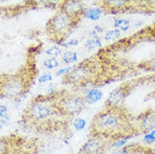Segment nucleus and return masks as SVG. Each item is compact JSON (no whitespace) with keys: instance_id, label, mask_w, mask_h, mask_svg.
Masks as SVG:
<instances>
[{"instance_id":"nucleus-1","label":"nucleus","mask_w":155,"mask_h":154,"mask_svg":"<svg viewBox=\"0 0 155 154\" xmlns=\"http://www.w3.org/2000/svg\"><path fill=\"white\" fill-rule=\"evenodd\" d=\"M73 120L62 116L56 107L54 95L51 92L34 97L22 114L20 123L40 134H69Z\"/></svg>"},{"instance_id":"nucleus-2","label":"nucleus","mask_w":155,"mask_h":154,"mask_svg":"<svg viewBox=\"0 0 155 154\" xmlns=\"http://www.w3.org/2000/svg\"><path fill=\"white\" fill-rule=\"evenodd\" d=\"M137 128L122 105L104 107L94 115L89 126V137L98 136L115 143L125 137H132Z\"/></svg>"},{"instance_id":"nucleus-3","label":"nucleus","mask_w":155,"mask_h":154,"mask_svg":"<svg viewBox=\"0 0 155 154\" xmlns=\"http://www.w3.org/2000/svg\"><path fill=\"white\" fill-rule=\"evenodd\" d=\"M98 57L94 56L73 66L69 73L62 77V83L76 88L105 83L107 77H105V63Z\"/></svg>"},{"instance_id":"nucleus-4","label":"nucleus","mask_w":155,"mask_h":154,"mask_svg":"<svg viewBox=\"0 0 155 154\" xmlns=\"http://www.w3.org/2000/svg\"><path fill=\"white\" fill-rule=\"evenodd\" d=\"M36 69L34 63L25 67L18 74L0 77V96L10 100L18 99L27 92L34 77Z\"/></svg>"},{"instance_id":"nucleus-5","label":"nucleus","mask_w":155,"mask_h":154,"mask_svg":"<svg viewBox=\"0 0 155 154\" xmlns=\"http://www.w3.org/2000/svg\"><path fill=\"white\" fill-rule=\"evenodd\" d=\"M81 19L58 10L47 21L46 33L48 38L58 46H62V43H65L67 38L77 27Z\"/></svg>"},{"instance_id":"nucleus-6","label":"nucleus","mask_w":155,"mask_h":154,"mask_svg":"<svg viewBox=\"0 0 155 154\" xmlns=\"http://www.w3.org/2000/svg\"><path fill=\"white\" fill-rule=\"evenodd\" d=\"M52 93L56 107L62 116L70 120H74L87 105L84 96L78 95L67 89H60Z\"/></svg>"},{"instance_id":"nucleus-7","label":"nucleus","mask_w":155,"mask_h":154,"mask_svg":"<svg viewBox=\"0 0 155 154\" xmlns=\"http://www.w3.org/2000/svg\"><path fill=\"white\" fill-rule=\"evenodd\" d=\"M112 142L102 137L92 136L81 146L77 154H103Z\"/></svg>"},{"instance_id":"nucleus-8","label":"nucleus","mask_w":155,"mask_h":154,"mask_svg":"<svg viewBox=\"0 0 155 154\" xmlns=\"http://www.w3.org/2000/svg\"><path fill=\"white\" fill-rule=\"evenodd\" d=\"M58 7H59L58 10L63 12L72 17L79 18V19L84 17V14L87 9L84 4L81 1H77V0L62 1L58 4Z\"/></svg>"},{"instance_id":"nucleus-9","label":"nucleus","mask_w":155,"mask_h":154,"mask_svg":"<svg viewBox=\"0 0 155 154\" xmlns=\"http://www.w3.org/2000/svg\"><path fill=\"white\" fill-rule=\"evenodd\" d=\"M130 92V89L127 84H121L110 93L105 100L104 107L109 106H121L123 101Z\"/></svg>"},{"instance_id":"nucleus-10","label":"nucleus","mask_w":155,"mask_h":154,"mask_svg":"<svg viewBox=\"0 0 155 154\" xmlns=\"http://www.w3.org/2000/svg\"><path fill=\"white\" fill-rule=\"evenodd\" d=\"M137 130L143 132H149L155 129V110H150L143 112L138 116Z\"/></svg>"},{"instance_id":"nucleus-11","label":"nucleus","mask_w":155,"mask_h":154,"mask_svg":"<svg viewBox=\"0 0 155 154\" xmlns=\"http://www.w3.org/2000/svg\"><path fill=\"white\" fill-rule=\"evenodd\" d=\"M103 92L98 89H92L89 90L84 95V99L87 104H94L103 98Z\"/></svg>"},{"instance_id":"nucleus-12","label":"nucleus","mask_w":155,"mask_h":154,"mask_svg":"<svg viewBox=\"0 0 155 154\" xmlns=\"http://www.w3.org/2000/svg\"><path fill=\"white\" fill-rule=\"evenodd\" d=\"M128 154H155V150L149 146L132 144L130 145V151Z\"/></svg>"},{"instance_id":"nucleus-13","label":"nucleus","mask_w":155,"mask_h":154,"mask_svg":"<svg viewBox=\"0 0 155 154\" xmlns=\"http://www.w3.org/2000/svg\"><path fill=\"white\" fill-rule=\"evenodd\" d=\"M102 13L103 12L99 7H93V8H89L86 9L84 17L88 18L92 21H97L101 19Z\"/></svg>"},{"instance_id":"nucleus-14","label":"nucleus","mask_w":155,"mask_h":154,"mask_svg":"<svg viewBox=\"0 0 155 154\" xmlns=\"http://www.w3.org/2000/svg\"><path fill=\"white\" fill-rule=\"evenodd\" d=\"M62 62L68 65L78 62V54L74 51H66L62 54Z\"/></svg>"},{"instance_id":"nucleus-15","label":"nucleus","mask_w":155,"mask_h":154,"mask_svg":"<svg viewBox=\"0 0 155 154\" xmlns=\"http://www.w3.org/2000/svg\"><path fill=\"white\" fill-rule=\"evenodd\" d=\"M101 46V39L100 36H94L89 39L88 41H86L84 43V47L87 48L89 51H92L96 49L98 47Z\"/></svg>"},{"instance_id":"nucleus-16","label":"nucleus","mask_w":155,"mask_h":154,"mask_svg":"<svg viewBox=\"0 0 155 154\" xmlns=\"http://www.w3.org/2000/svg\"><path fill=\"white\" fill-rule=\"evenodd\" d=\"M130 21L125 19H116L114 20V26L115 29H118L120 31H127L130 28Z\"/></svg>"},{"instance_id":"nucleus-17","label":"nucleus","mask_w":155,"mask_h":154,"mask_svg":"<svg viewBox=\"0 0 155 154\" xmlns=\"http://www.w3.org/2000/svg\"><path fill=\"white\" fill-rule=\"evenodd\" d=\"M120 36V31L118 29H113L106 31L105 34L104 39L105 41H112L115 40H117Z\"/></svg>"},{"instance_id":"nucleus-18","label":"nucleus","mask_w":155,"mask_h":154,"mask_svg":"<svg viewBox=\"0 0 155 154\" xmlns=\"http://www.w3.org/2000/svg\"><path fill=\"white\" fill-rule=\"evenodd\" d=\"M43 65L47 69L51 70L57 68L59 66V62L56 57H49L43 62Z\"/></svg>"},{"instance_id":"nucleus-19","label":"nucleus","mask_w":155,"mask_h":154,"mask_svg":"<svg viewBox=\"0 0 155 154\" xmlns=\"http://www.w3.org/2000/svg\"><path fill=\"white\" fill-rule=\"evenodd\" d=\"M62 53V50L58 46H52L46 51V54L48 55L50 57H57Z\"/></svg>"},{"instance_id":"nucleus-20","label":"nucleus","mask_w":155,"mask_h":154,"mask_svg":"<svg viewBox=\"0 0 155 154\" xmlns=\"http://www.w3.org/2000/svg\"><path fill=\"white\" fill-rule=\"evenodd\" d=\"M9 119L8 115V109L5 105L0 104V122L1 124H6Z\"/></svg>"},{"instance_id":"nucleus-21","label":"nucleus","mask_w":155,"mask_h":154,"mask_svg":"<svg viewBox=\"0 0 155 154\" xmlns=\"http://www.w3.org/2000/svg\"><path fill=\"white\" fill-rule=\"evenodd\" d=\"M73 126L76 131H82L86 126V121L83 118L76 117L74 120H73Z\"/></svg>"},{"instance_id":"nucleus-22","label":"nucleus","mask_w":155,"mask_h":154,"mask_svg":"<svg viewBox=\"0 0 155 154\" xmlns=\"http://www.w3.org/2000/svg\"><path fill=\"white\" fill-rule=\"evenodd\" d=\"M143 142L146 145H150V144L155 143V129L147 132V134H145L143 139Z\"/></svg>"},{"instance_id":"nucleus-23","label":"nucleus","mask_w":155,"mask_h":154,"mask_svg":"<svg viewBox=\"0 0 155 154\" xmlns=\"http://www.w3.org/2000/svg\"><path fill=\"white\" fill-rule=\"evenodd\" d=\"M52 78H53V77H52V75L51 73H44L41 76H40L38 77V82L39 84H45V83H47V82L51 81Z\"/></svg>"},{"instance_id":"nucleus-24","label":"nucleus","mask_w":155,"mask_h":154,"mask_svg":"<svg viewBox=\"0 0 155 154\" xmlns=\"http://www.w3.org/2000/svg\"><path fill=\"white\" fill-rule=\"evenodd\" d=\"M129 139H130V137H125V138L120 139V140L116 141L115 143H113L110 146L114 147V148H119V147H121V146H124L127 144Z\"/></svg>"},{"instance_id":"nucleus-25","label":"nucleus","mask_w":155,"mask_h":154,"mask_svg":"<svg viewBox=\"0 0 155 154\" xmlns=\"http://www.w3.org/2000/svg\"><path fill=\"white\" fill-rule=\"evenodd\" d=\"M102 31H103V28L101 27L100 25H95V26H94L93 29L90 31V35H91L92 37L99 36V34H101Z\"/></svg>"},{"instance_id":"nucleus-26","label":"nucleus","mask_w":155,"mask_h":154,"mask_svg":"<svg viewBox=\"0 0 155 154\" xmlns=\"http://www.w3.org/2000/svg\"><path fill=\"white\" fill-rule=\"evenodd\" d=\"M72 68H73V66H72V67H64V68H62V69L58 70L56 75H57V76L63 77V76H65L66 74H68V73H69L70 71L72 70Z\"/></svg>"},{"instance_id":"nucleus-27","label":"nucleus","mask_w":155,"mask_h":154,"mask_svg":"<svg viewBox=\"0 0 155 154\" xmlns=\"http://www.w3.org/2000/svg\"><path fill=\"white\" fill-rule=\"evenodd\" d=\"M129 151H130V145L125 146L122 148L118 149L116 152H114L113 154H128L129 153Z\"/></svg>"},{"instance_id":"nucleus-28","label":"nucleus","mask_w":155,"mask_h":154,"mask_svg":"<svg viewBox=\"0 0 155 154\" xmlns=\"http://www.w3.org/2000/svg\"><path fill=\"white\" fill-rule=\"evenodd\" d=\"M79 44V41L76 40V39H72L70 41L68 42H65L64 44H62V46H78Z\"/></svg>"},{"instance_id":"nucleus-29","label":"nucleus","mask_w":155,"mask_h":154,"mask_svg":"<svg viewBox=\"0 0 155 154\" xmlns=\"http://www.w3.org/2000/svg\"><path fill=\"white\" fill-rule=\"evenodd\" d=\"M147 64H148V68H149V69H152L153 70V71H155V59L150 61Z\"/></svg>"},{"instance_id":"nucleus-30","label":"nucleus","mask_w":155,"mask_h":154,"mask_svg":"<svg viewBox=\"0 0 155 154\" xmlns=\"http://www.w3.org/2000/svg\"><path fill=\"white\" fill-rule=\"evenodd\" d=\"M3 129V126H2V124H0V131Z\"/></svg>"}]
</instances>
